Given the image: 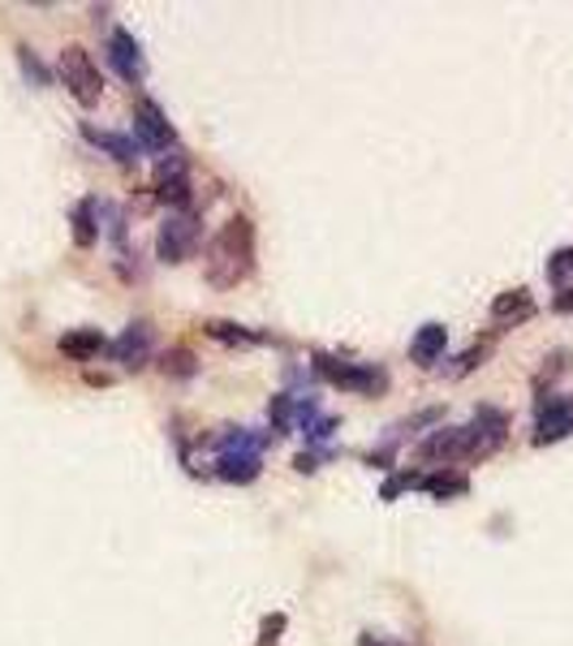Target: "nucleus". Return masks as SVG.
Returning <instances> with one entry per match:
<instances>
[{
    "mask_svg": "<svg viewBox=\"0 0 573 646\" xmlns=\"http://www.w3.org/2000/svg\"><path fill=\"white\" fill-rule=\"evenodd\" d=\"M255 272V225L251 216H233L216 229L203 250V276L211 289H238Z\"/></svg>",
    "mask_w": 573,
    "mask_h": 646,
    "instance_id": "f257e3e1",
    "label": "nucleus"
},
{
    "mask_svg": "<svg viewBox=\"0 0 573 646\" xmlns=\"http://www.w3.org/2000/svg\"><path fill=\"white\" fill-rule=\"evenodd\" d=\"M56 69H60V83H65V91L82 103V108H96V103L104 100V74H100L96 56L82 48V44H69V48L60 52Z\"/></svg>",
    "mask_w": 573,
    "mask_h": 646,
    "instance_id": "f03ea898",
    "label": "nucleus"
},
{
    "mask_svg": "<svg viewBox=\"0 0 573 646\" xmlns=\"http://www.w3.org/2000/svg\"><path fill=\"white\" fill-rule=\"evenodd\" d=\"M505 431H509V418L500 414V409H478L474 414V423L466 427V461H483V457H492L496 448L505 445Z\"/></svg>",
    "mask_w": 573,
    "mask_h": 646,
    "instance_id": "7ed1b4c3",
    "label": "nucleus"
},
{
    "mask_svg": "<svg viewBox=\"0 0 573 646\" xmlns=\"http://www.w3.org/2000/svg\"><path fill=\"white\" fill-rule=\"evenodd\" d=\"M199 247V225L190 216H168L156 238V250L164 263H186Z\"/></svg>",
    "mask_w": 573,
    "mask_h": 646,
    "instance_id": "20e7f679",
    "label": "nucleus"
},
{
    "mask_svg": "<svg viewBox=\"0 0 573 646\" xmlns=\"http://www.w3.org/2000/svg\"><path fill=\"white\" fill-rule=\"evenodd\" d=\"M152 341H156V332H152V324L147 319H139V324H130L112 346H108V353L121 362V366H147V358H152Z\"/></svg>",
    "mask_w": 573,
    "mask_h": 646,
    "instance_id": "39448f33",
    "label": "nucleus"
},
{
    "mask_svg": "<svg viewBox=\"0 0 573 646\" xmlns=\"http://www.w3.org/2000/svg\"><path fill=\"white\" fill-rule=\"evenodd\" d=\"M134 134L143 139V147H152V151H168L173 143H177L173 125L164 121V112H159L152 100H139V103H134Z\"/></svg>",
    "mask_w": 573,
    "mask_h": 646,
    "instance_id": "423d86ee",
    "label": "nucleus"
},
{
    "mask_svg": "<svg viewBox=\"0 0 573 646\" xmlns=\"http://www.w3.org/2000/svg\"><path fill=\"white\" fill-rule=\"evenodd\" d=\"M573 436V401H543L539 423H535V445H557Z\"/></svg>",
    "mask_w": 573,
    "mask_h": 646,
    "instance_id": "0eeeda50",
    "label": "nucleus"
},
{
    "mask_svg": "<svg viewBox=\"0 0 573 646\" xmlns=\"http://www.w3.org/2000/svg\"><path fill=\"white\" fill-rule=\"evenodd\" d=\"M315 366H319V375H328L337 388H350V393H375V388H384V375L379 371H366V366H350V362H332V358H315Z\"/></svg>",
    "mask_w": 573,
    "mask_h": 646,
    "instance_id": "6e6552de",
    "label": "nucleus"
},
{
    "mask_svg": "<svg viewBox=\"0 0 573 646\" xmlns=\"http://www.w3.org/2000/svg\"><path fill=\"white\" fill-rule=\"evenodd\" d=\"M156 195L168 202V207H186V202H190V182H186V160H181V155H168V160H159Z\"/></svg>",
    "mask_w": 573,
    "mask_h": 646,
    "instance_id": "1a4fd4ad",
    "label": "nucleus"
},
{
    "mask_svg": "<svg viewBox=\"0 0 573 646\" xmlns=\"http://www.w3.org/2000/svg\"><path fill=\"white\" fill-rule=\"evenodd\" d=\"M108 52H112V65H117V74H121V78H130V83H143V74H147V61H143L139 40H134L130 31H112V35H108Z\"/></svg>",
    "mask_w": 573,
    "mask_h": 646,
    "instance_id": "9d476101",
    "label": "nucleus"
},
{
    "mask_svg": "<svg viewBox=\"0 0 573 646\" xmlns=\"http://www.w3.org/2000/svg\"><path fill=\"white\" fill-rule=\"evenodd\" d=\"M422 461H458L466 457V427H440L422 440Z\"/></svg>",
    "mask_w": 573,
    "mask_h": 646,
    "instance_id": "9b49d317",
    "label": "nucleus"
},
{
    "mask_svg": "<svg viewBox=\"0 0 573 646\" xmlns=\"http://www.w3.org/2000/svg\"><path fill=\"white\" fill-rule=\"evenodd\" d=\"M444 346H449V328L444 324H422L410 341V358L418 366H431L436 358H444Z\"/></svg>",
    "mask_w": 573,
    "mask_h": 646,
    "instance_id": "f8f14e48",
    "label": "nucleus"
},
{
    "mask_svg": "<svg viewBox=\"0 0 573 646\" xmlns=\"http://www.w3.org/2000/svg\"><path fill=\"white\" fill-rule=\"evenodd\" d=\"M56 349L65 353V358H74V362H87V358H96V353H104L108 341L96 332V328H74V332H65Z\"/></svg>",
    "mask_w": 573,
    "mask_h": 646,
    "instance_id": "ddd939ff",
    "label": "nucleus"
},
{
    "mask_svg": "<svg viewBox=\"0 0 573 646\" xmlns=\"http://www.w3.org/2000/svg\"><path fill=\"white\" fill-rule=\"evenodd\" d=\"M530 315H535V298L526 289H505V294L492 298V319L496 324H521Z\"/></svg>",
    "mask_w": 573,
    "mask_h": 646,
    "instance_id": "4468645a",
    "label": "nucleus"
},
{
    "mask_svg": "<svg viewBox=\"0 0 573 646\" xmlns=\"http://www.w3.org/2000/svg\"><path fill=\"white\" fill-rule=\"evenodd\" d=\"M82 139H87V143H96V147H104L108 155H112V160H121V164H130V160H134V143H130V139H121V134H108V130H96V125H91V121H87V125H82Z\"/></svg>",
    "mask_w": 573,
    "mask_h": 646,
    "instance_id": "2eb2a0df",
    "label": "nucleus"
},
{
    "mask_svg": "<svg viewBox=\"0 0 573 646\" xmlns=\"http://www.w3.org/2000/svg\"><path fill=\"white\" fill-rule=\"evenodd\" d=\"M96 238H100V229H96V199H82L74 207V242L82 250H91Z\"/></svg>",
    "mask_w": 573,
    "mask_h": 646,
    "instance_id": "dca6fc26",
    "label": "nucleus"
},
{
    "mask_svg": "<svg viewBox=\"0 0 573 646\" xmlns=\"http://www.w3.org/2000/svg\"><path fill=\"white\" fill-rule=\"evenodd\" d=\"M431 496H466L470 492V479L466 474H449V470H440V474H427V479H418Z\"/></svg>",
    "mask_w": 573,
    "mask_h": 646,
    "instance_id": "f3484780",
    "label": "nucleus"
},
{
    "mask_svg": "<svg viewBox=\"0 0 573 646\" xmlns=\"http://www.w3.org/2000/svg\"><path fill=\"white\" fill-rule=\"evenodd\" d=\"M220 474L233 479V483H251V479L260 474V457H255V452H238V457L229 452V457L220 461Z\"/></svg>",
    "mask_w": 573,
    "mask_h": 646,
    "instance_id": "a211bd4d",
    "label": "nucleus"
},
{
    "mask_svg": "<svg viewBox=\"0 0 573 646\" xmlns=\"http://www.w3.org/2000/svg\"><path fill=\"white\" fill-rule=\"evenodd\" d=\"M203 332H208L211 341H220V346H255V341H260L255 332H246V328H238V324H224V319H208Z\"/></svg>",
    "mask_w": 573,
    "mask_h": 646,
    "instance_id": "6ab92c4d",
    "label": "nucleus"
},
{
    "mask_svg": "<svg viewBox=\"0 0 573 646\" xmlns=\"http://www.w3.org/2000/svg\"><path fill=\"white\" fill-rule=\"evenodd\" d=\"M570 276H573V247H565L548 259V281H552V285H565Z\"/></svg>",
    "mask_w": 573,
    "mask_h": 646,
    "instance_id": "aec40b11",
    "label": "nucleus"
},
{
    "mask_svg": "<svg viewBox=\"0 0 573 646\" xmlns=\"http://www.w3.org/2000/svg\"><path fill=\"white\" fill-rule=\"evenodd\" d=\"M159 371L164 375H195V362H190V353L186 349H173V353H164V362H159Z\"/></svg>",
    "mask_w": 573,
    "mask_h": 646,
    "instance_id": "412c9836",
    "label": "nucleus"
},
{
    "mask_svg": "<svg viewBox=\"0 0 573 646\" xmlns=\"http://www.w3.org/2000/svg\"><path fill=\"white\" fill-rule=\"evenodd\" d=\"M548 362H552V366H543V371H539V380H535V388H543V384H552V380H557V375H561L565 366H570V353H565V349H557V353H552Z\"/></svg>",
    "mask_w": 573,
    "mask_h": 646,
    "instance_id": "4be33fe9",
    "label": "nucleus"
},
{
    "mask_svg": "<svg viewBox=\"0 0 573 646\" xmlns=\"http://www.w3.org/2000/svg\"><path fill=\"white\" fill-rule=\"evenodd\" d=\"M483 358H487V346H474V349H466V353L458 358V366H453V375H470V371H474V366H478Z\"/></svg>",
    "mask_w": 573,
    "mask_h": 646,
    "instance_id": "5701e85b",
    "label": "nucleus"
},
{
    "mask_svg": "<svg viewBox=\"0 0 573 646\" xmlns=\"http://www.w3.org/2000/svg\"><path fill=\"white\" fill-rule=\"evenodd\" d=\"M18 56H22V65H26V74H35V83H48V74H44V65L31 56V48H18Z\"/></svg>",
    "mask_w": 573,
    "mask_h": 646,
    "instance_id": "b1692460",
    "label": "nucleus"
},
{
    "mask_svg": "<svg viewBox=\"0 0 573 646\" xmlns=\"http://www.w3.org/2000/svg\"><path fill=\"white\" fill-rule=\"evenodd\" d=\"M552 310H557V315H573V285H565V289L552 298Z\"/></svg>",
    "mask_w": 573,
    "mask_h": 646,
    "instance_id": "393cba45",
    "label": "nucleus"
},
{
    "mask_svg": "<svg viewBox=\"0 0 573 646\" xmlns=\"http://www.w3.org/2000/svg\"><path fill=\"white\" fill-rule=\"evenodd\" d=\"M280 629H285V616H272V621L263 625V646L276 643V634H280Z\"/></svg>",
    "mask_w": 573,
    "mask_h": 646,
    "instance_id": "a878e982",
    "label": "nucleus"
}]
</instances>
